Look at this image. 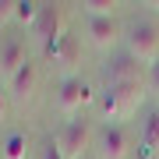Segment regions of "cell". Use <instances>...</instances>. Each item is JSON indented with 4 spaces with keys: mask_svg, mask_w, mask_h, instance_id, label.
<instances>
[{
    "mask_svg": "<svg viewBox=\"0 0 159 159\" xmlns=\"http://www.w3.org/2000/svg\"><path fill=\"white\" fill-rule=\"evenodd\" d=\"M145 92H148V81L145 74L142 78H127V81H117V85H106L99 96V113L106 124L113 120H127L138 113V106L145 102Z\"/></svg>",
    "mask_w": 159,
    "mask_h": 159,
    "instance_id": "cell-1",
    "label": "cell"
},
{
    "mask_svg": "<svg viewBox=\"0 0 159 159\" xmlns=\"http://www.w3.org/2000/svg\"><path fill=\"white\" fill-rule=\"evenodd\" d=\"M124 43H127V53L138 64H159V25L152 18H138L127 29Z\"/></svg>",
    "mask_w": 159,
    "mask_h": 159,
    "instance_id": "cell-2",
    "label": "cell"
},
{
    "mask_svg": "<svg viewBox=\"0 0 159 159\" xmlns=\"http://www.w3.org/2000/svg\"><path fill=\"white\" fill-rule=\"evenodd\" d=\"M53 142H57V148L64 152V159H85V156H92L96 138H92L89 120H67V124L57 131Z\"/></svg>",
    "mask_w": 159,
    "mask_h": 159,
    "instance_id": "cell-3",
    "label": "cell"
},
{
    "mask_svg": "<svg viewBox=\"0 0 159 159\" xmlns=\"http://www.w3.org/2000/svg\"><path fill=\"white\" fill-rule=\"evenodd\" d=\"M85 32H89V43L96 46V50H113V46L124 39V25L117 21V14L89 18V21H85Z\"/></svg>",
    "mask_w": 159,
    "mask_h": 159,
    "instance_id": "cell-4",
    "label": "cell"
},
{
    "mask_svg": "<svg viewBox=\"0 0 159 159\" xmlns=\"http://www.w3.org/2000/svg\"><path fill=\"white\" fill-rule=\"evenodd\" d=\"M96 159H127L131 138L120 124H102V131L96 134Z\"/></svg>",
    "mask_w": 159,
    "mask_h": 159,
    "instance_id": "cell-5",
    "label": "cell"
},
{
    "mask_svg": "<svg viewBox=\"0 0 159 159\" xmlns=\"http://www.w3.org/2000/svg\"><path fill=\"white\" fill-rule=\"evenodd\" d=\"M85 102H89V81L78 78V74H67V78L60 81V89H57V110L74 117Z\"/></svg>",
    "mask_w": 159,
    "mask_h": 159,
    "instance_id": "cell-6",
    "label": "cell"
},
{
    "mask_svg": "<svg viewBox=\"0 0 159 159\" xmlns=\"http://www.w3.org/2000/svg\"><path fill=\"white\" fill-rule=\"evenodd\" d=\"M35 85H39V67H35L32 60H25L21 67H18V74L7 81V96H11L14 106H25V102H32Z\"/></svg>",
    "mask_w": 159,
    "mask_h": 159,
    "instance_id": "cell-7",
    "label": "cell"
},
{
    "mask_svg": "<svg viewBox=\"0 0 159 159\" xmlns=\"http://www.w3.org/2000/svg\"><path fill=\"white\" fill-rule=\"evenodd\" d=\"M60 32H64L60 29V4H39V18H35V25H32V35L50 46Z\"/></svg>",
    "mask_w": 159,
    "mask_h": 159,
    "instance_id": "cell-8",
    "label": "cell"
},
{
    "mask_svg": "<svg viewBox=\"0 0 159 159\" xmlns=\"http://www.w3.org/2000/svg\"><path fill=\"white\" fill-rule=\"evenodd\" d=\"M78 35L74 32H60L57 39L46 46V57H53V64H64V67H71L74 60H78Z\"/></svg>",
    "mask_w": 159,
    "mask_h": 159,
    "instance_id": "cell-9",
    "label": "cell"
},
{
    "mask_svg": "<svg viewBox=\"0 0 159 159\" xmlns=\"http://www.w3.org/2000/svg\"><path fill=\"white\" fill-rule=\"evenodd\" d=\"M25 60H29V57H25V39L14 35V39H7L4 46H0V74H4L7 81L18 74V67H21Z\"/></svg>",
    "mask_w": 159,
    "mask_h": 159,
    "instance_id": "cell-10",
    "label": "cell"
},
{
    "mask_svg": "<svg viewBox=\"0 0 159 159\" xmlns=\"http://www.w3.org/2000/svg\"><path fill=\"white\" fill-rule=\"evenodd\" d=\"M145 64H138L131 53H124V57H117V60H110L106 64V85H117V81H127V78H142V71Z\"/></svg>",
    "mask_w": 159,
    "mask_h": 159,
    "instance_id": "cell-11",
    "label": "cell"
},
{
    "mask_svg": "<svg viewBox=\"0 0 159 159\" xmlns=\"http://www.w3.org/2000/svg\"><path fill=\"white\" fill-rule=\"evenodd\" d=\"M142 148H145V156H156V152H159V110L145 117V127H142Z\"/></svg>",
    "mask_w": 159,
    "mask_h": 159,
    "instance_id": "cell-12",
    "label": "cell"
},
{
    "mask_svg": "<svg viewBox=\"0 0 159 159\" xmlns=\"http://www.w3.org/2000/svg\"><path fill=\"white\" fill-rule=\"evenodd\" d=\"M25 152H29V134L25 131H11L4 138V159H25Z\"/></svg>",
    "mask_w": 159,
    "mask_h": 159,
    "instance_id": "cell-13",
    "label": "cell"
},
{
    "mask_svg": "<svg viewBox=\"0 0 159 159\" xmlns=\"http://www.w3.org/2000/svg\"><path fill=\"white\" fill-rule=\"evenodd\" d=\"M78 7H81L89 18H99V14H113V7H117V4H113V0H81Z\"/></svg>",
    "mask_w": 159,
    "mask_h": 159,
    "instance_id": "cell-14",
    "label": "cell"
},
{
    "mask_svg": "<svg viewBox=\"0 0 159 159\" xmlns=\"http://www.w3.org/2000/svg\"><path fill=\"white\" fill-rule=\"evenodd\" d=\"M35 18H39V4H29V0H25V4H18V11H14V21L18 25H35Z\"/></svg>",
    "mask_w": 159,
    "mask_h": 159,
    "instance_id": "cell-15",
    "label": "cell"
},
{
    "mask_svg": "<svg viewBox=\"0 0 159 159\" xmlns=\"http://www.w3.org/2000/svg\"><path fill=\"white\" fill-rule=\"evenodd\" d=\"M14 11H18V0H0V29L14 21Z\"/></svg>",
    "mask_w": 159,
    "mask_h": 159,
    "instance_id": "cell-16",
    "label": "cell"
},
{
    "mask_svg": "<svg viewBox=\"0 0 159 159\" xmlns=\"http://www.w3.org/2000/svg\"><path fill=\"white\" fill-rule=\"evenodd\" d=\"M39 159H64V152L57 148V142H43V148H39Z\"/></svg>",
    "mask_w": 159,
    "mask_h": 159,
    "instance_id": "cell-17",
    "label": "cell"
},
{
    "mask_svg": "<svg viewBox=\"0 0 159 159\" xmlns=\"http://www.w3.org/2000/svg\"><path fill=\"white\" fill-rule=\"evenodd\" d=\"M7 102H11V96H7V89L0 85V124H4V117H7Z\"/></svg>",
    "mask_w": 159,
    "mask_h": 159,
    "instance_id": "cell-18",
    "label": "cell"
},
{
    "mask_svg": "<svg viewBox=\"0 0 159 159\" xmlns=\"http://www.w3.org/2000/svg\"><path fill=\"white\" fill-rule=\"evenodd\" d=\"M85 159H96V152H92V156H85Z\"/></svg>",
    "mask_w": 159,
    "mask_h": 159,
    "instance_id": "cell-19",
    "label": "cell"
}]
</instances>
